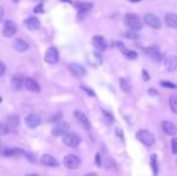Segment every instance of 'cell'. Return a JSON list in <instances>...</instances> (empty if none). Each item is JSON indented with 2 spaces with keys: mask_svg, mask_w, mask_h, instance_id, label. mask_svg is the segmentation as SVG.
Listing matches in <instances>:
<instances>
[{
  "mask_svg": "<svg viewBox=\"0 0 177 176\" xmlns=\"http://www.w3.org/2000/svg\"><path fill=\"white\" fill-rule=\"evenodd\" d=\"M124 24L127 25V28H129V30L139 32V30L142 29L141 19L135 13H127L125 17H124Z\"/></svg>",
  "mask_w": 177,
  "mask_h": 176,
  "instance_id": "6da1fadb",
  "label": "cell"
},
{
  "mask_svg": "<svg viewBox=\"0 0 177 176\" xmlns=\"http://www.w3.org/2000/svg\"><path fill=\"white\" fill-rule=\"evenodd\" d=\"M136 139L142 142L145 146H148V147H151V146L154 145L156 142V139H154V135L148 132V130H146V129H141L136 133Z\"/></svg>",
  "mask_w": 177,
  "mask_h": 176,
  "instance_id": "7a4b0ae2",
  "label": "cell"
},
{
  "mask_svg": "<svg viewBox=\"0 0 177 176\" xmlns=\"http://www.w3.org/2000/svg\"><path fill=\"white\" fill-rule=\"evenodd\" d=\"M143 21H145V23L147 25H150L151 28H154V29H160L162 28V22H160V19L154 13L147 12L143 16Z\"/></svg>",
  "mask_w": 177,
  "mask_h": 176,
  "instance_id": "3957f363",
  "label": "cell"
},
{
  "mask_svg": "<svg viewBox=\"0 0 177 176\" xmlns=\"http://www.w3.org/2000/svg\"><path fill=\"white\" fill-rule=\"evenodd\" d=\"M63 142L69 147H77L81 143V138L75 133H69V134L66 133L63 138Z\"/></svg>",
  "mask_w": 177,
  "mask_h": 176,
  "instance_id": "277c9868",
  "label": "cell"
},
{
  "mask_svg": "<svg viewBox=\"0 0 177 176\" xmlns=\"http://www.w3.org/2000/svg\"><path fill=\"white\" fill-rule=\"evenodd\" d=\"M17 32V25L12 21H5L3 27V34L5 38H12Z\"/></svg>",
  "mask_w": 177,
  "mask_h": 176,
  "instance_id": "5b68a950",
  "label": "cell"
},
{
  "mask_svg": "<svg viewBox=\"0 0 177 176\" xmlns=\"http://www.w3.org/2000/svg\"><path fill=\"white\" fill-rule=\"evenodd\" d=\"M45 61L48 64H57L58 63V61H59V53H58V51H57L55 47L47 48L46 54H45Z\"/></svg>",
  "mask_w": 177,
  "mask_h": 176,
  "instance_id": "8992f818",
  "label": "cell"
},
{
  "mask_svg": "<svg viewBox=\"0 0 177 176\" xmlns=\"http://www.w3.org/2000/svg\"><path fill=\"white\" fill-rule=\"evenodd\" d=\"M80 164H81V159L75 155H68L64 158V165L71 170L77 169L80 166Z\"/></svg>",
  "mask_w": 177,
  "mask_h": 176,
  "instance_id": "52a82bcc",
  "label": "cell"
},
{
  "mask_svg": "<svg viewBox=\"0 0 177 176\" xmlns=\"http://www.w3.org/2000/svg\"><path fill=\"white\" fill-rule=\"evenodd\" d=\"M23 150L18 147H6V146H1L0 147V155L4 157H15L18 155H23Z\"/></svg>",
  "mask_w": 177,
  "mask_h": 176,
  "instance_id": "ba28073f",
  "label": "cell"
},
{
  "mask_svg": "<svg viewBox=\"0 0 177 176\" xmlns=\"http://www.w3.org/2000/svg\"><path fill=\"white\" fill-rule=\"evenodd\" d=\"M74 115H75V118L77 120V122L83 127V129H86V130H89L91 129V122H89V120L87 118V116L83 112L76 110L74 112Z\"/></svg>",
  "mask_w": 177,
  "mask_h": 176,
  "instance_id": "9c48e42d",
  "label": "cell"
},
{
  "mask_svg": "<svg viewBox=\"0 0 177 176\" xmlns=\"http://www.w3.org/2000/svg\"><path fill=\"white\" fill-rule=\"evenodd\" d=\"M69 123L66 122H60V123H58L53 129H52V134L54 136H62V135H65L68 132H69Z\"/></svg>",
  "mask_w": 177,
  "mask_h": 176,
  "instance_id": "30bf717a",
  "label": "cell"
},
{
  "mask_svg": "<svg viewBox=\"0 0 177 176\" xmlns=\"http://www.w3.org/2000/svg\"><path fill=\"white\" fill-rule=\"evenodd\" d=\"M11 87L13 88L15 92H19L22 91V88L24 87V77L19 74L13 75L12 80H11Z\"/></svg>",
  "mask_w": 177,
  "mask_h": 176,
  "instance_id": "8fae6325",
  "label": "cell"
},
{
  "mask_svg": "<svg viewBox=\"0 0 177 176\" xmlns=\"http://www.w3.org/2000/svg\"><path fill=\"white\" fill-rule=\"evenodd\" d=\"M24 87L27 88L28 91H30V92H34V93H39L41 91V87L39 84V82L34 78H27L24 80Z\"/></svg>",
  "mask_w": 177,
  "mask_h": 176,
  "instance_id": "7c38bea8",
  "label": "cell"
},
{
  "mask_svg": "<svg viewBox=\"0 0 177 176\" xmlns=\"http://www.w3.org/2000/svg\"><path fill=\"white\" fill-rule=\"evenodd\" d=\"M25 123L29 128H32V129H35L40 126L41 123V120H40V117L38 115H34V113H30V115H28L27 116V118H25Z\"/></svg>",
  "mask_w": 177,
  "mask_h": 176,
  "instance_id": "4fadbf2b",
  "label": "cell"
},
{
  "mask_svg": "<svg viewBox=\"0 0 177 176\" xmlns=\"http://www.w3.org/2000/svg\"><path fill=\"white\" fill-rule=\"evenodd\" d=\"M145 52L148 54L154 62L159 63L162 61V53H160V51H159V48L157 46H152V47H148V48H145Z\"/></svg>",
  "mask_w": 177,
  "mask_h": 176,
  "instance_id": "5bb4252c",
  "label": "cell"
},
{
  "mask_svg": "<svg viewBox=\"0 0 177 176\" xmlns=\"http://www.w3.org/2000/svg\"><path fill=\"white\" fill-rule=\"evenodd\" d=\"M92 42H93V46L95 47V50H98L99 52H103V51H105V50L107 48V42H106V40H105L103 36H100V35L94 36L93 40H92Z\"/></svg>",
  "mask_w": 177,
  "mask_h": 176,
  "instance_id": "9a60e30c",
  "label": "cell"
},
{
  "mask_svg": "<svg viewBox=\"0 0 177 176\" xmlns=\"http://www.w3.org/2000/svg\"><path fill=\"white\" fill-rule=\"evenodd\" d=\"M69 69H70V71H71L75 76H77V77L86 76V74H87L86 69H84L81 64H77V63H71V64H69Z\"/></svg>",
  "mask_w": 177,
  "mask_h": 176,
  "instance_id": "2e32d148",
  "label": "cell"
},
{
  "mask_svg": "<svg viewBox=\"0 0 177 176\" xmlns=\"http://www.w3.org/2000/svg\"><path fill=\"white\" fill-rule=\"evenodd\" d=\"M162 128H163L164 133L170 135V136H172V135H175L177 133V127L172 122H170V121H164L162 123Z\"/></svg>",
  "mask_w": 177,
  "mask_h": 176,
  "instance_id": "e0dca14e",
  "label": "cell"
},
{
  "mask_svg": "<svg viewBox=\"0 0 177 176\" xmlns=\"http://www.w3.org/2000/svg\"><path fill=\"white\" fill-rule=\"evenodd\" d=\"M24 25L29 30H36V29L40 28V21L36 17H29L24 21Z\"/></svg>",
  "mask_w": 177,
  "mask_h": 176,
  "instance_id": "ac0fdd59",
  "label": "cell"
},
{
  "mask_svg": "<svg viewBox=\"0 0 177 176\" xmlns=\"http://www.w3.org/2000/svg\"><path fill=\"white\" fill-rule=\"evenodd\" d=\"M41 163L46 166H59V162L51 155H44L41 157Z\"/></svg>",
  "mask_w": 177,
  "mask_h": 176,
  "instance_id": "d6986e66",
  "label": "cell"
},
{
  "mask_svg": "<svg viewBox=\"0 0 177 176\" xmlns=\"http://www.w3.org/2000/svg\"><path fill=\"white\" fill-rule=\"evenodd\" d=\"M13 47H15V50H16L17 52H21V53H23V52H25V51L29 50V45H28V42H25V41L22 40V39H17V40H15V42H13Z\"/></svg>",
  "mask_w": 177,
  "mask_h": 176,
  "instance_id": "ffe728a7",
  "label": "cell"
},
{
  "mask_svg": "<svg viewBox=\"0 0 177 176\" xmlns=\"http://www.w3.org/2000/svg\"><path fill=\"white\" fill-rule=\"evenodd\" d=\"M75 7H76V10L78 11L80 15H84L86 12H88L93 7V4L92 3H76Z\"/></svg>",
  "mask_w": 177,
  "mask_h": 176,
  "instance_id": "44dd1931",
  "label": "cell"
},
{
  "mask_svg": "<svg viewBox=\"0 0 177 176\" xmlns=\"http://www.w3.org/2000/svg\"><path fill=\"white\" fill-rule=\"evenodd\" d=\"M165 23L167 27L177 29V15L176 13H167L165 16Z\"/></svg>",
  "mask_w": 177,
  "mask_h": 176,
  "instance_id": "7402d4cb",
  "label": "cell"
},
{
  "mask_svg": "<svg viewBox=\"0 0 177 176\" xmlns=\"http://www.w3.org/2000/svg\"><path fill=\"white\" fill-rule=\"evenodd\" d=\"M165 67L169 71H175L177 69V57H175V55L167 57V59L165 62Z\"/></svg>",
  "mask_w": 177,
  "mask_h": 176,
  "instance_id": "603a6c76",
  "label": "cell"
},
{
  "mask_svg": "<svg viewBox=\"0 0 177 176\" xmlns=\"http://www.w3.org/2000/svg\"><path fill=\"white\" fill-rule=\"evenodd\" d=\"M19 122H21V120H19V117H18L17 115H11V116H9V118H7L9 127H11V128H16V127H18Z\"/></svg>",
  "mask_w": 177,
  "mask_h": 176,
  "instance_id": "cb8c5ba5",
  "label": "cell"
},
{
  "mask_svg": "<svg viewBox=\"0 0 177 176\" xmlns=\"http://www.w3.org/2000/svg\"><path fill=\"white\" fill-rule=\"evenodd\" d=\"M119 86L124 93H129L131 91V86L127 78H119Z\"/></svg>",
  "mask_w": 177,
  "mask_h": 176,
  "instance_id": "d4e9b609",
  "label": "cell"
},
{
  "mask_svg": "<svg viewBox=\"0 0 177 176\" xmlns=\"http://www.w3.org/2000/svg\"><path fill=\"white\" fill-rule=\"evenodd\" d=\"M150 163H151V168L154 172V175L158 174V159H157V155H151L150 157Z\"/></svg>",
  "mask_w": 177,
  "mask_h": 176,
  "instance_id": "484cf974",
  "label": "cell"
},
{
  "mask_svg": "<svg viewBox=\"0 0 177 176\" xmlns=\"http://www.w3.org/2000/svg\"><path fill=\"white\" fill-rule=\"evenodd\" d=\"M128 59H131V61H134V59H136L137 58V53L135 52V51H130V50H127V48H123L122 51H121Z\"/></svg>",
  "mask_w": 177,
  "mask_h": 176,
  "instance_id": "4316f807",
  "label": "cell"
},
{
  "mask_svg": "<svg viewBox=\"0 0 177 176\" xmlns=\"http://www.w3.org/2000/svg\"><path fill=\"white\" fill-rule=\"evenodd\" d=\"M170 107L173 113H177V94L170 97Z\"/></svg>",
  "mask_w": 177,
  "mask_h": 176,
  "instance_id": "83f0119b",
  "label": "cell"
},
{
  "mask_svg": "<svg viewBox=\"0 0 177 176\" xmlns=\"http://www.w3.org/2000/svg\"><path fill=\"white\" fill-rule=\"evenodd\" d=\"M103 113H104V118H105V121H106L107 124L113 123V116L110 112H107L106 110H103Z\"/></svg>",
  "mask_w": 177,
  "mask_h": 176,
  "instance_id": "f1b7e54d",
  "label": "cell"
},
{
  "mask_svg": "<svg viewBox=\"0 0 177 176\" xmlns=\"http://www.w3.org/2000/svg\"><path fill=\"white\" fill-rule=\"evenodd\" d=\"M124 36L125 38H128V39H133V40H136V39H139V35L134 32V30H129V32H127V33H124Z\"/></svg>",
  "mask_w": 177,
  "mask_h": 176,
  "instance_id": "f546056e",
  "label": "cell"
},
{
  "mask_svg": "<svg viewBox=\"0 0 177 176\" xmlns=\"http://www.w3.org/2000/svg\"><path fill=\"white\" fill-rule=\"evenodd\" d=\"M160 86L162 87H165V88H171V89H175V88H177L176 84H173V83H171L169 81H162L160 82Z\"/></svg>",
  "mask_w": 177,
  "mask_h": 176,
  "instance_id": "4dcf8cb0",
  "label": "cell"
},
{
  "mask_svg": "<svg viewBox=\"0 0 177 176\" xmlns=\"http://www.w3.org/2000/svg\"><path fill=\"white\" fill-rule=\"evenodd\" d=\"M105 165H106L107 169H113V170H116V164H114V162H113L111 158H106Z\"/></svg>",
  "mask_w": 177,
  "mask_h": 176,
  "instance_id": "1f68e13d",
  "label": "cell"
},
{
  "mask_svg": "<svg viewBox=\"0 0 177 176\" xmlns=\"http://www.w3.org/2000/svg\"><path fill=\"white\" fill-rule=\"evenodd\" d=\"M7 132H9V127L5 123L0 122V135H5L7 134Z\"/></svg>",
  "mask_w": 177,
  "mask_h": 176,
  "instance_id": "d6a6232c",
  "label": "cell"
},
{
  "mask_svg": "<svg viewBox=\"0 0 177 176\" xmlns=\"http://www.w3.org/2000/svg\"><path fill=\"white\" fill-rule=\"evenodd\" d=\"M171 150L173 155H177V138H173L171 140Z\"/></svg>",
  "mask_w": 177,
  "mask_h": 176,
  "instance_id": "836d02e7",
  "label": "cell"
},
{
  "mask_svg": "<svg viewBox=\"0 0 177 176\" xmlns=\"http://www.w3.org/2000/svg\"><path fill=\"white\" fill-rule=\"evenodd\" d=\"M81 88H82V91H84V93H87L88 95H91V97H95V93L91 89V88H87V87H84V86H82Z\"/></svg>",
  "mask_w": 177,
  "mask_h": 176,
  "instance_id": "e575fe53",
  "label": "cell"
},
{
  "mask_svg": "<svg viewBox=\"0 0 177 176\" xmlns=\"http://www.w3.org/2000/svg\"><path fill=\"white\" fill-rule=\"evenodd\" d=\"M23 155H24V156L27 157V159H28L29 162H32V163H35V160H36V159H35V157H34L33 155H30V153H28V152H25V151L23 152Z\"/></svg>",
  "mask_w": 177,
  "mask_h": 176,
  "instance_id": "d590c367",
  "label": "cell"
},
{
  "mask_svg": "<svg viewBox=\"0 0 177 176\" xmlns=\"http://www.w3.org/2000/svg\"><path fill=\"white\" fill-rule=\"evenodd\" d=\"M44 11H45V10H44V5H42V4H39V5L34 9V12H35V13H42Z\"/></svg>",
  "mask_w": 177,
  "mask_h": 176,
  "instance_id": "8d00e7d4",
  "label": "cell"
},
{
  "mask_svg": "<svg viewBox=\"0 0 177 176\" xmlns=\"http://www.w3.org/2000/svg\"><path fill=\"white\" fill-rule=\"evenodd\" d=\"M95 164H97L98 166H101V165H103V163H101V156H100V153H97V155H95Z\"/></svg>",
  "mask_w": 177,
  "mask_h": 176,
  "instance_id": "74e56055",
  "label": "cell"
},
{
  "mask_svg": "<svg viewBox=\"0 0 177 176\" xmlns=\"http://www.w3.org/2000/svg\"><path fill=\"white\" fill-rule=\"evenodd\" d=\"M116 134H117V136L122 141H124V135H123V133H122V130L119 128H116Z\"/></svg>",
  "mask_w": 177,
  "mask_h": 176,
  "instance_id": "f35d334b",
  "label": "cell"
},
{
  "mask_svg": "<svg viewBox=\"0 0 177 176\" xmlns=\"http://www.w3.org/2000/svg\"><path fill=\"white\" fill-rule=\"evenodd\" d=\"M6 71V65L3 63V62H0V76H3Z\"/></svg>",
  "mask_w": 177,
  "mask_h": 176,
  "instance_id": "ab89813d",
  "label": "cell"
},
{
  "mask_svg": "<svg viewBox=\"0 0 177 176\" xmlns=\"http://www.w3.org/2000/svg\"><path fill=\"white\" fill-rule=\"evenodd\" d=\"M142 77H143V81L145 82H147V81H150V75H148V72H147V70H142Z\"/></svg>",
  "mask_w": 177,
  "mask_h": 176,
  "instance_id": "60d3db41",
  "label": "cell"
},
{
  "mask_svg": "<svg viewBox=\"0 0 177 176\" xmlns=\"http://www.w3.org/2000/svg\"><path fill=\"white\" fill-rule=\"evenodd\" d=\"M4 15H5L4 7H3V6H0V23H1V22H3V19H4Z\"/></svg>",
  "mask_w": 177,
  "mask_h": 176,
  "instance_id": "b9f144b4",
  "label": "cell"
},
{
  "mask_svg": "<svg viewBox=\"0 0 177 176\" xmlns=\"http://www.w3.org/2000/svg\"><path fill=\"white\" fill-rule=\"evenodd\" d=\"M148 93H150V94H152V95H156V94H157L156 89H153V88H152V89H148Z\"/></svg>",
  "mask_w": 177,
  "mask_h": 176,
  "instance_id": "7bdbcfd3",
  "label": "cell"
},
{
  "mask_svg": "<svg viewBox=\"0 0 177 176\" xmlns=\"http://www.w3.org/2000/svg\"><path fill=\"white\" fill-rule=\"evenodd\" d=\"M62 3H69V4H71L72 3V0H60Z\"/></svg>",
  "mask_w": 177,
  "mask_h": 176,
  "instance_id": "ee69618b",
  "label": "cell"
},
{
  "mask_svg": "<svg viewBox=\"0 0 177 176\" xmlns=\"http://www.w3.org/2000/svg\"><path fill=\"white\" fill-rule=\"evenodd\" d=\"M86 176H98L95 172H91V174H88V175H86Z\"/></svg>",
  "mask_w": 177,
  "mask_h": 176,
  "instance_id": "f6af8a7d",
  "label": "cell"
},
{
  "mask_svg": "<svg viewBox=\"0 0 177 176\" xmlns=\"http://www.w3.org/2000/svg\"><path fill=\"white\" fill-rule=\"evenodd\" d=\"M128 1H130V3H139V1H141V0H128Z\"/></svg>",
  "mask_w": 177,
  "mask_h": 176,
  "instance_id": "bcb514c9",
  "label": "cell"
},
{
  "mask_svg": "<svg viewBox=\"0 0 177 176\" xmlns=\"http://www.w3.org/2000/svg\"><path fill=\"white\" fill-rule=\"evenodd\" d=\"M28 176H39V175H35V174H33V175H28Z\"/></svg>",
  "mask_w": 177,
  "mask_h": 176,
  "instance_id": "7dc6e473",
  "label": "cell"
},
{
  "mask_svg": "<svg viewBox=\"0 0 177 176\" xmlns=\"http://www.w3.org/2000/svg\"><path fill=\"white\" fill-rule=\"evenodd\" d=\"M1 101H3V99H1V98H0V103H1Z\"/></svg>",
  "mask_w": 177,
  "mask_h": 176,
  "instance_id": "c3c4849f",
  "label": "cell"
},
{
  "mask_svg": "<svg viewBox=\"0 0 177 176\" xmlns=\"http://www.w3.org/2000/svg\"><path fill=\"white\" fill-rule=\"evenodd\" d=\"M13 1H15V3H17V1H18V0H13Z\"/></svg>",
  "mask_w": 177,
  "mask_h": 176,
  "instance_id": "681fc988",
  "label": "cell"
},
{
  "mask_svg": "<svg viewBox=\"0 0 177 176\" xmlns=\"http://www.w3.org/2000/svg\"><path fill=\"white\" fill-rule=\"evenodd\" d=\"M36 1H40V0H36ZM41 1H42V0H41Z\"/></svg>",
  "mask_w": 177,
  "mask_h": 176,
  "instance_id": "f907efd6",
  "label": "cell"
}]
</instances>
